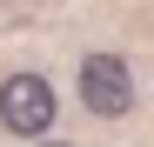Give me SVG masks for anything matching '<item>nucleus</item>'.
I'll use <instances>...</instances> for the list:
<instances>
[{
	"mask_svg": "<svg viewBox=\"0 0 154 147\" xmlns=\"http://www.w3.org/2000/svg\"><path fill=\"white\" fill-rule=\"evenodd\" d=\"M0 127L7 134H47L54 127V87L40 80V74H7L0 80Z\"/></svg>",
	"mask_w": 154,
	"mask_h": 147,
	"instance_id": "nucleus-1",
	"label": "nucleus"
},
{
	"mask_svg": "<svg viewBox=\"0 0 154 147\" xmlns=\"http://www.w3.org/2000/svg\"><path fill=\"white\" fill-rule=\"evenodd\" d=\"M81 100L100 120H121L127 107H134V74H127L121 54H87L81 60Z\"/></svg>",
	"mask_w": 154,
	"mask_h": 147,
	"instance_id": "nucleus-2",
	"label": "nucleus"
},
{
	"mask_svg": "<svg viewBox=\"0 0 154 147\" xmlns=\"http://www.w3.org/2000/svg\"><path fill=\"white\" fill-rule=\"evenodd\" d=\"M47 147H67V140H47Z\"/></svg>",
	"mask_w": 154,
	"mask_h": 147,
	"instance_id": "nucleus-3",
	"label": "nucleus"
}]
</instances>
